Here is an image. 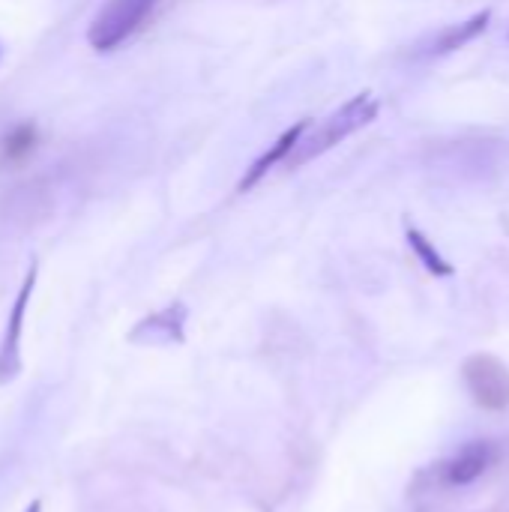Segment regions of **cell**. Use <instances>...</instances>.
<instances>
[{
  "label": "cell",
  "instance_id": "4",
  "mask_svg": "<svg viewBox=\"0 0 509 512\" xmlns=\"http://www.w3.org/2000/svg\"><path fill=\"white\" fill-rule=\"evenodd\" d=\"M33 285H36V264H30V270L24 273V282L9 309V321H6V330L0 339V384L12 381L21 372V333H24V315H27Z\"/></svg>",
  "mask_w": 509,
  "mask_h": 512
},
{
  "label": "cell",
  "instance_id": "6",
  "mask_svg": "<svg viewBox=\"0 0 509 512\" xmlns=\"http://www.w3.org/2000/svg\"><path fill=\"white\" fill-rule=\"evenodd\" d=\"M489 21H492V12L486 9V12H477V15H474L471 21H465V24L447 27V30L438 36L435 51H438V54H450V51H456V48H465V45L474 42L480 33H486Z\"/></svg>",
  "mask_w": 509,
  "mask_h": 512
},
{
  "label": "cell",
  "instance_id": "8",
  "mask_svg": "<svg viewBox=\"0 0 509 512\" xmlns=\"http://www.w3.org/2000/svg\"><path fill=\"white\" fill-rule=\"evenodd\" d=\"M408 243H411V249L417 252V258L426 264L429 273H435V276H450V273H453V267L438 255V249L429 243V237L420 234L417 228H408Z\"/></svg>",
  "mask_w": 509,
  "mask_h": 512
},
{
  "label": "cell",
  "instance_id": "7",
  "mask_svg": "<svg viewBox=\"0 0 509 512\" xmlns=\"http://www.w3.org/2000/svg\"><path fill=\"white\" fill-rule=\"evenodd\" d=\"M36 144H39L36 126L21 123V126L9 129V132L3 135V141H0V159H3L6 165H18V162H24V159L36 150Z\"/></svg>",
  "mask_w": 509,
  "mask_h": 512
},
{
  "label": "cell",
  "instance_id": "3",
  "mask_svg": "<svg viewBox=\"0 0 509 512\" xmlns=\"http://www.w3.org/2000/svg\"><path fill=\"white\" fill-rule=\"evenodd\" d=\"M465 384L474 402L486 411H504L509 405V369L492 354H474L465 363Z\"/></svg>",
  "mask_w": 509,
  "mask_h": 512
},
{
  "label": "cell",
  "instance_id": "2",
  "mask_svg": "<svg viewBox=\"0 0 509 512\" xmlns=\"http://www.w3.org/2000/svg\"><path fill=\"white\" fill-rule=\"evenodd\" d=\"M159 0H108L99 15L93 18V24L87 27V42L93 51L108 54L114 48H120L129 36H135L144 21L153 15Z\"/></svg>",
  "mask_w": 509,
  "mask_h": 512
},
{
  "label": "cell",
  "instance_id": "5",
  "mask_svg": "<svg viewBox=\"0 0 509 512\" xmlns=\"http://www.w3.org/2000/svg\"><path fill=\"white\" fill-rule=\"evenodd\" d=\"M309 129V120H300L297 126H291V129H285L282 135H279V141L276 144H270V150H264L249 168H246V174L240 177V183H237V192H249V189H255L276 165H285L288 162V156L294 153V147H297V141L303 138V132Z\"/></svg>",
  "mask_w": 509,
  "mask_h": 512
},
{
  "label": "cell",
  "instance_id": "1",
  "mask_svg": "<svg viewBox=\"0 0 509 512\" xmlns=\"http://www.w3.org/2000/svg\"><path fill=\"white\" fill-rule=\"evenodd\" d=\"M378 117V99L372 93H357L351 96L342 108H336L330 117H324L318 126H309L303 132V138L297 141L294 153L288 156L285 168L297 171L300 165L324 156L327 150H333L336 144L348 141L351 135H357L360 129H366L372 120Z\"/></svg>",
  "mask_w": 509,
  "mask_h": 512
},
{
  "label": "cell",
  "instance_id": "10",
  "mask_svg": "<svg viewBox=\"0 0 509 512\" xmlns=\"http://www.w3.org/2000/svg\"><path fill=\"white\" fill-rule=\"evenodd\" d=\"M24 512H42V504H39V501H33V504H30Z\"/></svg>",
  "mask_w": 509,
  "mask_h": 512
},
{
  "label": "cell",
  "instance_id": "9",
  "mask_svg": "<svg viewBox=\"0 0 509 512\" xmlns=\"http://www.w3.org/2000/svg\"><path fill=\"white\" fill-rule=\"evenodd\" d=\"M483 465H486L483 453H468L462 462H456L453 480H456V483H468V480H474L477 474H483Z\"/></svg>",
  "mask_w": 509,
  "mask_h": 512
}]
</instances>
